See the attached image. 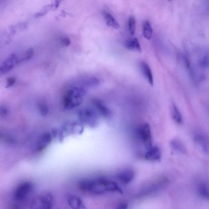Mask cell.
Here are the masks:
<instances>
[{
	"instance_id": "7a4b0ae2",
	"label": "cell",
	"mask_w": 209,
	"mask_h": 209,
	"mask_svg": "<svg viewBox=\"0 0 209 209\" xmlns=\"http://www.w3.org/2000/svg\"><path fill=\"white\" fill-rule=\"evenodd\" d=\"M86 94L84 89L73 87L65 92L62 98V104L66 110H71L83 103Z\"/></svg>"
},
{
	"instance_id": "2e32d148",
	"label": "cell",
	"mask_w": 209,
	"mask_h": 209,
	"mask_svg": "<svg viewBox=\"0 0 209 209\" xmlns=\"http://www.w3.org/2000/svg\"><path fill=\"white\" fill-rule=\"evenodd\" d=\"M194 139L197 144L201 146L203 152L208 153L209 151L208 146L206 139L201 134L196 133L194 136Z\"/></svg>"
},
{
	"instance_id": "3957f363",
	"label": "cell",
	"mask_w": 209,
	"mask_h": 209,
	"mask_svg": "<svg viewBox=\"0 0 209 209\" xmlns=\"http://www.w3.org/2000/svg\"><path fill=\"white\" fill-rule=\"evenodd\" d=\"M99 115L95 108L89 107L81 109L78 114L80 122L92 128L98 125Z\"/></svg>"
},
{
	"instance_id": "f1b7e54d",
	"label": "cell",
	"mask_w": 209,
	"mask_h": 209,
	"mask_svg": "<svg viewBox=\"0 0 209 209\" xmlns=\"http://www.w3.org/2000/svg\"><path fill=\"white\" fill-rule=\"evenodd\" d=\"M16 81V78L14 77H10L7 80L6 88L11 87L13 86Z\"/></svg>"
},
{
	"instance_id": "44dd1931",
	"label": "cell",
	"mask_w": 209,
	"mask_h": 209,
	"mask_svg": "<svg viewBox=\"0 0 209 209\" xmlns=\"http://www.w3.org/2000/svg\"><path fill=\"white\" fill-rule=\"evenodd\" d=\"M171 147L174 150L180 152L183 154H186L187 153V150L183 145L180 141L177 140H173L170 143Z\"/></svg>"
},
{
	"instance_id": "ffe728a7",
	"label": "cell",
	"mask_w": 209,
	"mask_h": 209,
	"mask_svg": "<svg viewBox=\"0 0 209 209\" xmlns=\"http://www.w3.org/2000/svg\"><path fill=\"white\" fill-rule=\"evenodd\" d=\"M153 29L148 20H145L143 24V35L146 39L150 40L153 36Z\"/></svg>"
},
{
	"instance_id": "9c48e42d",
	"label": "cell",
	"mask_w": 209,
	"mask_h": 209,
	"mask_svg": "<svg viewBox=\"0 0 209 209\" xmlns=\"http://www.w3.org/2000/svg\"><path fill=\"white\" fill-rule=\"evenodd\" d=\"M35 203H38L41 208H51L53 204V197L50 194L46 193L40 196Z\"/></svg>"
},
{
	"instance_id": "7402d4cb",
	"label": "cell",
	"mask_w": 209,
	"mask_h": 209,
	"mask_svg": "<svg viewBox=\"0 0 209 209\" xmlns=\"http://www.w3.org/2000/svg\"><path fill=\"white\" fill-rule=\"evenodd\" d=\"M53 10H56L54 5H48L44 7L41 10L35 14V17L36 18H39L44 16L47 14V12Z\"/></svg>"
},
{
	"instance_id": "52a82bcc",
	"label": "cell",
	"mask_w": 209,
	"mask_h": 209,
	"mask_svg": "<svg viewBox=\"0 0 209 209\" xmlns=\"http://www.w3.org/2000/svg\"><path fill=\"white\" fill-rule=\"evenodd\" d=\"M92 103L94 108L100 115L105 118L109 117L112 115V111L101 100L95 99L93 100Z\"/></svg>"
},
{
	"instance_id": "30bf717a",
	"label": "cell",
	"mask_w": 209,
	"mask_h": 209,
	"mask_svg": "<svg viewBox=\"0 0 209 209\" xmlns=\"http://www.w3.org/2000/svg\"><path fill=\"white\" fill-rule=\"evenodd\" d=\"M52 135L50 133L43 134L37 141L36 145L37 150L41 151L45 149L52 142Z\"/></svg>"
},
{
	"instance_id": "4316f807",
	"label": "cell",
	"mask_w": 209,
	"mask_h": 209,
	"mask_svg": "<svg viewBox=\"0 0 209 209\" xmlns=\"http://www.w3.org/2000/svg\"><path fill=\"white\" fill-rule=\"evenodd\" d=\"M200 65L203 68H207L209 67V56L207 55L204 56L200 61Z\"/></svg>"
},
{
	"instance_id": "d6a6232c",
	"label": "cell",
	"mask_w": 209,
	"mask_h": 209,
	"mask_svg": "<svg viewBox=\"0 0 209 209\" xmlns=\"http://www.w3.org/2000/svg\"><path fill=\"white\" fill-rule=\"evenodd\" d=\"M128 205L126 203H122L121 205H119L118 209H126L128 207Z\"/></svg>"
},
{
	"instance_id": "83f0119b",
	"label": "cell",
	"mask_w": 209,
	"mask_h": 209,
	"mask_svg": "<svg viewBox=\"0 0 209 209\" xmlns=\"http://www.w3.org/2000/svg\"><path fill=\"white\" fill-rule=\"evenodd\" d=\"M60 44L63 47H66L70 45L71 41L68 37H62L60 39Z\"/></svg>"
},
{
	"instance_id": "6da1fadb",
	"label": "cell",
	"mask_w": 209,
	"mask_h": 209,
	"mask_svg": "<svg viewBox=\"0 0 209 209\" xmlns=\"http://www.w3.org/2000/svg\"><path fill=\"white\" fill-rule=\"evenodd\" d=\"M78 188L83 191L101 195L107 192L123 193V191L115 182L103 178L85 179L79 182Z\"/></svg>"
},
{
	"instance_id": "5b68a950",
	"label": "cell",
	"mask_w": 209,
	"mask_h": 209,
	"mask_svg": "<svg viewBox=\"0 0 209 209\" xmlns=\"http://www.w3.org/2000/svg\"><path fill=\"white\" fill-rule=\"evenodd\" d=\"M138 131L141 139L146 149H149L153 147L152 133L149 124L148 123L144 124L141 126Z\"/></svg>"
},
{
	"instance_id": "cb8c5ba5",
	"label": "cell",
	"mask_w": 209,
	"mask_h": 209,
	"mask_svg": "<svg viewBox=\"0 0 209 209\" xmlns=\"http://www.w3.org/2000/svg\"><path fill=\"white\" fill-rule=\"evenodd\" d=\"M38 111L43 116H45L48 114L49 109L48 106L46 103L44 102H39L38 104Z\"/></svg>"
},
{
	"instance_id": "4dcf8cb0",
	"label": "cell",
	"mask_w": 209,
	"mask_h": 209,
	"mask_svg": "<svg viewBox=\"0 0 209 209\" xmlns=\"http://www.w3.org/2000/svg\"><path fill=\"white\" fill-rule=\"evenodd\" d=\"M8 113V111L6 108L4 107L1 108V114L3 116H5L7 115Z\"/></svg>"
},
{
	"instance_id": "8fae6325",
	"label": "cell",
	"mask_w": 209,
	"mask_h": 209,
	"mask_svg": "<svg viewBox=\"0 0 209 209\" xmlns=\"http://www.w3.org/2000/svg\"><path fill=\"white\" fill-rule=\"evenodd\" d=\"M135 177V173L133 170H126L119 172L117 175V178L123 183L128 184L131 182Z\"/></svg>"
},
{
	"instance_id": "1f68e13d",
	"label": "cell",
	"mask_w": 209,
	"mask_h": 209,
	"mask_svg": "<svg viewBox=\"0 0 209 209\" xmlns=\"http://www.w3.org/2000/svg\"><path fill=\"white\" fill-rule=\"evenodd\" d=\"M62 1H63V0H54V3L53 5H54L56 10L59 7V6L60 3L62 2Z\"/></svg>"
},
{
	"instance_id": "5bb4252c",
	"label": "cell",
	"mask_w": 209,
	"mask_h": 209,
	"mask_svg": "<svg viewBox=\"0 0 209 209\" xmlns=\"http://www.w3.org/2000/svg\"><path fill=\"white\" fill-rule=\"evenodd\" d=\"M69 206L74 209L85 208L84 204L80 198L76 196H69L68 199Z\"/></svg>"
},
{
	"instance_id": "484cf974",
	"label": "cell",
	"mask_w": 209,
	"mask_h": 209,
	"mask_svg": "<svg viewBox=\"0 0 209 209\" xmlns=\"http://www.w3.org/2000/svg\"><path fill=\"white\" fill-rule=\"evenodd\" d=\"M34 54L33 50L32 49H29L28 50L26 51L23 54V56H22L20 59V61H27V60L30 59L32 57Z\"/></svg>"
},
{
	"instance_id": "ac0fdd59",
	"label": "cell",
	"mask_w": 209,
	"mask_h": 209,
	"mask_svg": "<svg viewBox=\"0 0 209 209\" xmlns=\"http://www.w3.org/2000/svg\"><path fill=\"white\" fill-rule=\"evenodd\" d=\"M198 195L204 199L209 200V186L205 183H201L197 187Z\"/></svg>"
},
{
	"instance_id": "836d02e7",
	"label": "cell",
	"mask_w": 209,
	"mask_h": 209,
	"mask_svg": "<svg viewBox=\"0 0 209 209\" xmlns=\"http://www.w3.org/2000/svg\"><path fill=\"white\" fill-rule=\"evenodd\" d=\"M171 1V0H168V1H169V2H170V1Z\"/></svg>"
},
{
	"instance_id": "8992f818",
	"label": "cell",
	"mask_w": 209,
	"mask_h": 209,
	"mask_svg": "<svg viewBox=\"0 0 209 209\" xmlns=\"http://www.w3.org/2000/svg\"><path fill=\"white\" fill-rule=\"evenodd\" d=\"M20 62V59L15 54H10L6 61H4L3 64L1 65V72L5 73L12 70L15 66Z\"/></svg>"
},
{
	"instance_id": "f546056e",
	"label": "cell",
	"mask_w": 209,
	"mask_h": 209,
	"mask_svg": "<svg viewBox=\"0 0 209 209\" xmlns=\"http://www.w3.org/2000/svg\"><path fill=\"white\" fill-rule=\"evenodd\" d=\"M184 62L185 64L186 65V66L188 69L190 68V61H189V58L187 55H185L184 56Z\"/></svg>"
},
{
	"instance_id": "d4e9b609",
	"label": "cell",
	"mask_w": 209,
	"mask_h": 209,
	"mask_svg": "<svg viewBox=\"0 0 209 209\" xmlns=\"http://www.w3.org/2000/svg\"><path fill=\"white\" fill-rule=\"evenodd\" d=\"M135 25H136V20L134 17H131L128 21V26L131 34L133 35L135 33Z\"/></svg>"
},
{
	"instance_id": "7c38bea8",
	"label": "cell",
	"mask_w": 209,
	"mask_h": 209,
	"mask_svg": "<svg viewBox=\"0 0 209 209\" xmlns=\"http://www.w3.org/2000/svg\"><path fill=\"white\" fill-rule=\"evenodd\" d=\"M161 150L157 146H153L145 153V158L150 161H159L161 160Z\"/></svg>"
},
{
	"instance_id": "277c9868",
	"label": "cell",
	"mask_w": 209,
	"mask_h": 209,
	"mask_svg": "<svg viewBox=\"0 0 209 209\" xmlns=\"http://www.w3.org/2000/svg\"><path fill=\"white\" fill-rule=\"evenodd\" d=\"M33 189L32 183L25 182L20 184L14 192V198L18 201H22L26 199Z\"/></svg>"
},
{
	"instance_id": "4fadbf2b",
	"label": "cell",
	"mask_w": 209,
	"mask_h": 209,
	"mask_svg": "<svg viewBox=\"0 0 209 209\" xmlns=\"http://www.w3.org/2000/svg\"><path fill=\"white\" fill-rule=\"evenodd\" d=\"M140 67L143 75L149 83L152 86H154V78L150 66L146 62H141Z\"/></svg>"
},
{
	"instance_id": "ba28073f",
	"label": "cell",
	"mask_w": 209,
	"mask_h": 209,
	"mask_svg": "<svg viewBox=\"0 0 209 209\" xmlns=\"http://www.w3.org/2000/svg\"><path fill=\"white\" fill-rule=\"evenodd\" d=\"M81 122L68 123L63 126V130L67 133L81 134L83 130V127Z\"/></svg>"
},
{
	"instance_id": "9a60e30c",
	"label": "cell",
	"mask_w": 209,
	"mask_h": 209,
	"mask_svg": "<svg viewBox=\"0 0 209 209\" xmlns=\"http://www.w3.org/2000/svg\"><path fill=\"white\" fill-rule=\"evenodd\" d=\"M102 14L108 26H111L115 29H119V23L111 14L106 11H103Z\"/></svg>"
},
{
	"instance_id": "e0dca14e",
	"label": "cell",
	"mask_w": 209,
	"mask_h": 209,
	"mask_svg": "<svg viewBox=\"0 0 209 209\" xmlns=\"http://www.w3.org/2000/svg\"><path fill=\"white\" fill-rule=\"evenodd\" d=\"M126 48L131 50L137 51L141 52V49L138 39L137 38L131 39L127 41L125 44Z\"/></svg>"
},
{
	"instance_id": "603a6c76",
	"label": "cell",
	"mask_w": 209,
	"mask_h": 209,
	"mask_svg": "<svg viewBox=\"0 0 209 209\" xmlns=\"http://www.w3.org/2000/svg\"><path fill=\"white\" fill-rule=\"evenodd\" d=\"M100 81L99 80L98 78H96V77H90L86 78L85 80L83 81V84L85 86H87V87H95L97 86L99 84Z\"/></svg>"
},
{
	"instance_id": "d6986e66",
	"label": "cell",
	"mask_w": 209,
	"mask_h": 209,
	"mask_svg": "<svg viewBox=\"0 0 209 209\" xmlns=\"http://www.w3.org/2000/svg\"><path fill=\"white\" fill-rule=\"evenodd\" d=\"M171 115L174 120L178 124L182 123V116L177 105L173 103H172L171 105Z\"/></svg>"
}]
</instances>
